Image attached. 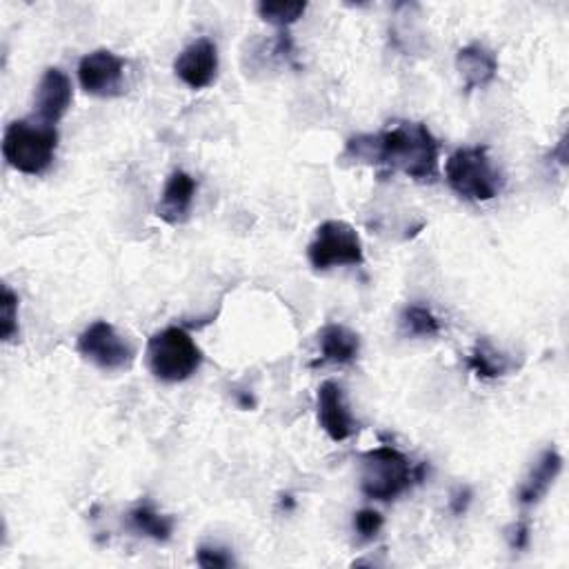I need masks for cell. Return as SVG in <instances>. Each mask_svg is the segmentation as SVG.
<instances>
[{
	"instance_id": "6",
	"label": "cell",
	"mask_w": 569,
	"mask_h": 569,
	"mask_svg": "<svg viewBox=\"0 0 569 569\" xmlns=\"http://www.w3.org/2000/svg\"><path fill=\"white\" fill-rule=\"evenodd\" d=\"M307 258L318 271L331 267H356L365 262V249L358 231L349 222L325 220L307 247Z\"/></svg>"
},
{
	"instance_id": "17",
	"label": "cell",
	"mask_w": 569,
	"mask_h": 569,
	"mask_svg": "<svg viewBox=\"0 0 569 569\" xmlns=\"http://www.w3.org/2000/svg\"><path fill=\"white\" fill-rule=\"evenodd\" d=\"M469 367L473 369L476 376L491 380L505 376L511 369V360L505 353H500L489 340H480L469 356Z\"/></svg>"
},
{
	"instance_id": "13",
	"label": "cell",
	"mask_w": 569,
	"mask_h": 569,
	"mask_svg": "<svg viewBox=\"0 0 569 569\" xmlns=\"http://www.w3.org/2000/svg\"><path fill=\"white\" fill-rule=\"evenodd\" d=\"M456 69L465 82L467 91L482 89L491 84L498 73V58L491 49L480 42H471L456 53Z\"/></svg>"
},
{
	"instance_id": "19",
	"label": "cell",
	"mask_w": 569,
	"mask_h": 569,
	"mask_svg": "<svg viewBox=\"0 0 569 569\" xmlns=\"http://www.w3.org/2000/svg\"><path fill=\"white\" fill-rule=\"evenodd\" d=\"M307 2H258V16L276 27H289L302 18Z\"/></svg>"
},
{
	"instance_id": "8",
	"label": "cell",
	"mask_w": 569,
	"mask_h": 569,
	"mask_svg": "<svg viewBox=\"0 0 569 569\" xmlns=\"http://www.w3.org/2000/svg\"><path fill=\"white\" fill-rule=\"evenodd\" d=\"M122 76L124 62L109 49H96L78 62L80 87L91 96L111 98L122 93Z\"/></svg>"
},
{
	"instance_id": "10",
	"label": "cell",
	"mask_w": 569,
	"mask_h": 569,
	"mask_svg": "<svg viewBox=\"0 0 569 569\" xmlns=\"http://www.w3.org/2000/svg\"><path fill=\"white\" fill-rule=\"evenodd\" d=\"M316 409H318V425L333 442L349 440L358 431V422L351 416L349 405L345 400V391L338 382L325 380L318 387Z\"/></svg>"
},
{
	"instance_id": "14",
	"label": "cell",
	"mask_w": 569,
	"mask_h": 569,
	"mask_svg": "<svg viewBox=\"0 0 569 569\" xmlns=\"http://www.w3.org/2000/svg\"><path fill=\"white\" fill-rule=\"evenodd\" d=\"M562 471V456L549 447L545 449L538 460L533 462V467L529 469V473L525 476L520 489H518V502L522 507H533L538 505L545 493L549 491V487L556 482V478Z\"/></svg>"
},
{
	"instance_id": "20",
	"label": "cell",
	"mask_w": 569,
	"mask_h": 569,
	"mask_svg": "<svg viewBox=\"0 0 569 569\" xmlns=\"http://www.w3.org/2000/svg\"><path fill=\"white\" fill-rule=\"evenodd\" d=\"M18 333V296L9 284H2L0 298V336L2 340H11Z\"/></svg>"
},
{
	"instance_id": "1",
	"label": "cell",
	"mask_w": 569,
	"mask_h": 569,
	"mask_svg": "<svg viewBox=\"0 0 569 569\" xmlns=\"http://www.w3.org/2000/svg\"><path fill=\"white\" fill-rule=\"evenodd\" d=\"M342 158L360 164L400 171L418 182L438 178L440 142L425 122L398 120L378 133H360L347 140Z\"/></svg>"
},
{
	"instance_id": "5",
	"label": "cell",
	"mask_w": 569,
	"mask_h": 569,
	"mask_svg": "<svg viewBox=\"0 0 569 569\" xmlns=\"http://www.w3.org/2000/svg\"><path fill=\"white\" fill-rule=\"evenodd\" d=\"M149 371L162 382H182L202 365V351L182 327H164L147 342Z\"/></svg>"
},
{
	"instance_id": "2",
	"label": "cell",
	"mask_w": 569,
	"mask_h": 569,
	"mask_svg": "<svg viewBox=\"0 0 569 569\" xmlns=\"http://www.w3.org/2000/svg\"><path fill=\"white\" fill-rule=\"evenodd\" d=\"M360 462V491L380 502L398 498L425 473L422 465L413 467L402 451L389 445L365 451Z\"/></svg>"
},
{
	"instance_id": "15",
	"label": "cell",
	"mask_w": 569,
	"mask_h": 569,
	"mask_svg": "<svg viewBox=\"0 0 569 569\" xmlns=\"http://www.w3.org/2000/svg\"><path fill=\"white\" fill-rule=\"evenodd\" d=\"M318 345H320L322 360L336 362V365L353 362L360 353V336L338 322H329L320 329Z\"/></svg>"
},
{
	"instance_id": "9",
	"label": "cell",
	"mask_w": 569,
	"mask_h": 569,
	"mask_svg": "<svg viewBox=\"0 0 569 569\" xmlns=\"http://www.w3.org/2000/svg\"><path fill=\"white\" fill-rule=\"evenodd\" d=\"M173 73L189 89H204L218 76V47L209 38L189 42L173 60Z\"/></svg>"
},
{
	"instance_id": "7",
	"label": "cell",
	"mask_w": 569,
	"mask_h": 569,
	"mask_svg": "<svg viewBox=\"0 0 569 569\" xmlns=\"http://www.w3.org/2000/svg\"><path fill=\"white\" fill-rule=\"evenodd\" d=\"M78 353L104 371L127 369L133 362V347L107 320L91 322L76 342Z\"/></svg>"
},
{
	"instance_id": "18",
	"label": "cell",
	"mask_w": 569,
	"mask_h": 569,
	"mask_svg": "<svg viewBox=\"0 0 569 569\" xmlns=\"http://www.w3.org/2000/svg\"><path fill=\"white\" fill-rule=\"evenodd\" d=\"M400 325L405 333L418 338H431L440 333V320L433 316L429 307L422 305H407L400 313Z\"/></svg>"
},
{
	"instance_id": "16",
	"label": "cell",
	"mask_w": 569,
	"mask_h": 569,
	"mask_svg": "<svg viewBox=\"0 0 569 569\" xmlns=\"http://www.w3.org/2000/svg\"><path fill=\"white\" fill-rule=\"evenodd\" d=\"M129 525L138 533L147 536L156 542H167L173 533V518L156 511L153 505H149V502H140L138 507H133L129 511Z\"/></svg>"
},
{
	"instance_id": "4",
	"label": "cell",
	"mask_w": 569,
	"mask_h": 569,
	"mask_svg": "<svg viewBox=\"0 0 569 569\" xmlns=\"http://www.w3.org/2000/svg\"><path fill=\"white\" fill-rule=\"evenodd\" d=\"M58 149V131L47 122L13 120L2 136V156L20 173H44Z\"/></svg>"
},
{
	"instance_id": "23",
	"label": "cell",
	"mask_w": 569,
	"mask_h": 569,
	"mask_svg": "<svg viewBox=\"0 0 569 569\" xmlns=\"http://www.w3.org/2000/svg\"><path fill=\"white\" fill-rule=\"evenodd\" d=\"M507 542L511 549L522 551L529 545V522L527 520H518L507 529Z\"/></svg>"
},
{
	"instance_id": "3",
	"label": "cell",
	"mask_w": 569,
	"mask_h": 569,
	"mask_svg": "<svg viewBox=\"0 0 569 569\" xmlns=\"http://www.w3.org/2000/svg\"><path fill=\"white\" fill-rule=\"evenodd\" d=\"M445 178L453 193L471 202L493 200L502 191V176L485 144L456 149L445 162Z\"/></svg>"
},
{
	"instance_id": "11",
	"label": "cell",
	"mask_w": 569,
	"mask_h": 569,
	"mask_svg": "<svg viewBox=\"0 0 569 569\" xmlns=\"http://www.w3.org/2000/svg\"><path fill=\"white\" fill-rule=\"evenodd\" d=\"M71 100H73V87L69 76L58 67H49L42 73L36 87V98H33V107L40 122L56 124L69 111Z\"/></svg>"
},
{
	"instance_id": "12",
	"label": "cell",
	"mask_w": 569,
	"mask_h": 569,
	"mask_svg": "<svg viewBox=\"0 0 569 569\" xmlns=\"http://www.w3.org/2000/svg\"><path fill=\"white\" fill-rule=\"evenodd\" d=\"M196 189L198 184L187 171H173L164 182V189L156 207V216L167 224H182L189 218Z\"/></svg>"
},
{
	"instance_id": "22",
	"label": "cell",
	"mask_w": 569,
	"mask_h": 569,
	"mask_svg": "<svg viewBox=\"0 0 569 569\" xmlns=\"http://www.w3.org/2000/svg\"><path fill=\"white\" fill-rule=\"evenodd\" d=\"M196 562L204 569H222L233 565L231 556L227 553V549L220 547H211V545H202L196 549Z\"/></svg>"
},
{
	"instance_id": "21",
	"label": "cell",
	"mask_w": 569,
	"mask_h": 569,
	"mask_svg": "<svg viewBox=\"0 0 569 569\" xmlns=\"http://www.w3.org/2000/svg\"><path fill=\"white\" fill-rule=\"evenodd\" d=\"M385 525V518L376 509H360L353 513V529L360 533L362 540H373Z\"/></svg>"
},
{
	"instance_id": "24",
	"label": "cell",
	"mask_w": 569,
	"mask_h": 569,
	"mask_svg": "<svg viewBox=\"0 0 569 569\" xmlns=\"http://www.w3.org/2000/svg\"><path fill=\"white\" fill-rule=\"evenodd\" d=\"M471 502V489L469 487H458L451 498H449V509L456 513V516H462L467 511Z\"/></svg>"
}]
</instances>
